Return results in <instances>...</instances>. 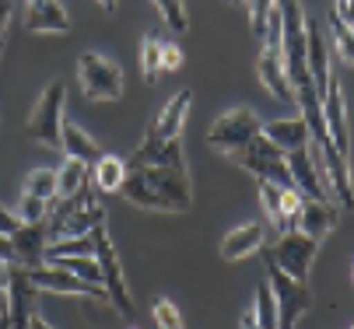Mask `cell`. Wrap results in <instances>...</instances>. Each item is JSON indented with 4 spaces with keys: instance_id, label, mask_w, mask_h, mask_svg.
Here are the masks:
<instances>
[{
    "instance_id": "6da1fadb",
    "label": "cell",
    "mask_w": 354,
    "mask_h": 329,
    "mask_svg": "<svg viewBox=\"0 0 354 329\" xmlns=\"http://www.w3.org/2000/svg\"><path fill=\"white\" fill-rule=\"evenodd\" d=\"M120 197L140 210L155 214H186L193 207V182L186 168L169 165H133Z\"/></svg>"
},
{
    "instance_id": "7a4b0ae2",
    "label": "cell",
    "mask_w": 354,
    "mask_h": 329,
    "mask_svg": "<svg viewBox=\"0 0 354 329\" xmlns=\"http://www.w3.org/2000/svg\"><path fill=\"white\" fill-rule=\"evenodd\" d=\"M98 224H106V207L98 200V190L88 182L74 197H53L46 214V235L49 242L60 239H84Z\"/></svg>"
},
{
    "instance_id": "3957f363",
    "label": "cell",
    "mask_w": 354,
    "mask_h": 329,
    "mask_svg": "<svg viewBox=\"0 0 354 329\" xmlns=\"http://www.w3.org/2000/svg\"><path fill=\"white\" fill-rule=\"evenodd\" d=\"M189 102H193V91L183 88V91H176V95L158 109V116L147 123V133H144V140H140V148L127 158L130 168H133V165H151L162 148H169L172 140H183V126H186V116H189Z\"/></svg>"
},
{
    "instance_id": "277c9868",
    "label": "cell",
    "mask_w": 354,
    "mask_h": 329,
    "mask_svg": "<svg viewBox=\"0 0 354 329\" xmlns=\"http://www.w3.org/2000/svg\"><path fill=\"white\" fill-rule=\"evenodd\" d=\"M263 263H267V288H270V295L277 301V329H298V319L313 312V291H309V284H301V280L288 277L267 252H263Z\"/></svg>"
},
{
    "instance_id": "5b68a950",
    "label": "cell",
    "mask_w": 354,
    "mask_h": 329,
    "mask_svg": "<svg viewBox=\"0 0 354 329\" xmlns=\"http://www.w3.org/2000/svg\"><path fill=\"white\" fill-rule=\"evenodd\" d=\"M64 109H67V84L49 81L28 116V133L49 151H64V123H67Z\"/></svg>"
},
{
    "instance_id": "8992f818",
    "label": "cell",
    "mask_w": 354,
    "mask_h": 329,
    "mask_svg": "<svg viewBox=\"0 0 354 329\" xmlns=\"http://www.w3.org/2000/svg\"><path fill=\"white\" fill-rule=\"evenodd\" d=\"M91 239H95V256H98V266H102V288H106V298H109L113 312L123 315V319H133V298H130V288H127L120 256H116V249H113L109 228L98 224V228L91 231Z\"/></svg>"
},
{
    "instance_id": "52a82bcc",
    "label": "cell",
    "mask_w": 354,
    "mask_h": 329,
    "mask_svg": "<svg viewBox=\"0 0 354 329\" xmlns=\"http://www.w3.org/2000/svg\"><path fill=\"white\" fill-rule=\"evenodd\" d=\"M77 81H81L84 99L91 102H116L123 95V67L102 53L77 57Z\"/></svg>"
},
{
    "instance_id": "ba28073f",
    "label": "cell",
    "mask_w": 354,
    "mask_h": 329,
    "mask_svg": "<svg viewBox=\"0 0 354 329\" xmlns=\"http://www.w3.org/2000/svg\"><path fill=\"white\" fill-rule=\"evenodd\" d=\"M235 158H239V165H242L245 172L257 175V182H277V186H284V190H295L291 168H288V154L277 151L263 133H260V137H252Z\"/></svg>"
},
{
    "instance_id": "9c48e42d",
    "label": "cell",
    "mask_w": 354,
    "mask_h": 329,
    "mask_svg": "<svg viewBox=\"0 0 354 329\" xmlns=\"http://www.w3.org/2000/svg\"><path fill=\"white\" fill-rule=\"evenodd\" d=\"M260 126L263 119L252 112V109H232L225 116H218L207 130V144L218 151V154H239L252 137H260Z\"/></svg>"
},
{
    "instance_id": "30bf717a",
    "label": "cell",
    "mask_w": 354,
    "mask_h": 329,
    "mask_svg": "<svg viewBox=\"0 0 354 329\" xmlns=\"http://www.w3.org/2000/svg\"><path fill=\"white\" fill-rule=\"evenodd\" d=\"M288 277L301 280V284H309V273H313V263H316V252H319V242L309 239V235H301L298 228L295 231H281L274 249H263Z\"/></svg>"
},
{
    "instance_id": "8fae6325",
    "label": "cell",
    "mask_w": 354,
    "mask_h": 329,
    "mask_svg": "<svg viewBox=\"0 0 354 329\" xmlns=\"http://www.w3.org/2000/svg\"><path fill=\"white\" fill-rule=\"evenodd\" d=\"M309 154L326 182L330 190V200L344 210L354 207V179H351V165H347V154H340L337 148H319V144H309Z\"/></svg>"
},
{
    "instance_id": "7c38bea8",
    "label": "cell",
    "mask_w": 354,
    "mask_h": 329,
    "mask_svg": "<svg viewBox=\"0 0 354 329\" xmlns=\"http://www.w3.org/2000/svg\"><path fill=\"white\" fill-rule=\"evenodd\" d=\"M28 280L35 284V291H53V295H81L91 301H109L102 284H91V280H81L53 263H42V266H28Z\"/></svg>"
},
{
    "instance_id": "4fadbf2b",
    "label": "cell",
    "mask_w": 354,
    "mask_h": 329,
    "mask_svg": "<svg viewBox=\"0 0 354 329\" xmlns=\"http://www.w3.org/2000/svg\"><path fill=\"white\" fill-rule=\"evenodd\" d=\"M8 319L11 329H32V315H35V284L28 280V266L15 263L11 266V280H8Z\"/></svg>"
},
{
    "instance_id": "5bb4252c",
    "label": "cell",
    "mask_w": 354,
    "mask_h": 329,
    "mask_svg": "<svg viewBox=\"0 0 354 329\" xmlns=\"http://www.w3.org/2000/svg\"><path fill=\"white\" fill-rule=\"evenodd\" d=\"M25 28L35 35H67L71 14L60 0H25Z\"/></svg>"
},
{
    "instance_id": "9a60e30c",
    "label": "cell",
    "mask_w": 354,
    "mask_h": 329,
    "mask_svg": "<svg viewBox=\"0 0 354 329\" xmlns=\"http://www.w3.org/2000/svg\"><path fill=\"white\" fill-rule=\"evenodd\" d=\"M306 35H309V53H306V60H309V77H313V88H316V95H319V102H323V95H326V88H330V77H333V70H330V39H326V28L319 25V21H306Z\"/></svg>"
},
{
    "instance_id": "2e32d148",
    "label": "cell",
    "mask_w": 354,
    "mask_h": 329,
    "mask_svg": "<svg viewBox=\"0 0 354 329\" xmlns=\"http://www.w3.org/2000/svg\"><path fill=\"white\" fill-rule=\"evenodd\" d=\"M323 119H326V133L333 140V148L340 154H351V123H347V102L344 91L337 84V77H330V88L323 95Z\"/></svg>"
},
{
    "instance_id": "e0dca14e",
    "label": "cell",
    "mask_w": 354,
    "mask_h": 329,
    "mask_svg": "<svg viewBox=\"0 0 354 329\" xmlns=\"http://www.w3.org/2000/svg\"><path fill=\"white\" fill-rule=\"evenodd\" d=\"M288 168H291V182H295V190L306 197V200H323V203H333L330 200V190H326V182L309 154V148H301V151H291L288 154Z\"/></svg>"
},
{
    "instance_id": "ac0fdd59",
    "label": "cell",
    "mask_w": 354,
    "mask_h": 329,
    "mask_svg": "<svg viewBox=\"0 0 354 329\" xmlns=\"http://www.w3.org/2000/svg\"><path fill=\"white\" fill-rule=\"evenodd\" d=\"M263 242H267V228H263L260 221H249V224L232 228L225 239H221V256H225L228 263H239V259H245V256H252V252H260Z\"/></svg>"
},
{
    "instance_id": "d6986e66",
    "label": "cell",
    "mask_w": 354,
    "mask_h": 329,
    "mask_svg": "<svg viewBox=\"0 0 354 329\" xmlns=\"http://www.w3.org/2000/svg\"><path fill=\"white\" fill-rule=\"evenodd\" d=\"M260 133L270 140L277 151H284V154L309 148V126H306V119H301V116H295V119H270V123L260 126Z\"/></svg>"
},
{
    "instance_id": "ffe728a7",
    "label": "cell",
    "mask_w": 354,
    "mask_h": 329,
    "mask_svg": "<svg viewBox=\"0 0 354 329\" xmlns=\"http://www.w3.org/2000/svg\"><path fill=\"white\" fill-rule=\"evenodd\" d=\"M15 242V252H18V263L21 266H42L46 263V249H49V235H46V221L42 224H25L11 235Z\"/></svg>"
},
{
    "instance_id": "44dd1931",
    "label": "cell",
    "mask_w": 354,
    "mask_h": 329,
    "mask_svg": "<svg viewBox=\"0 0 354 329\" xmlns=\"http://www.w3.org/2000/svg\"><path fill=\"white\" fill-rule=\"evenodd\" d=\"M337 203H323V200H301V214H298V231L309 239L323 242L337 224Z\"/></svg>"
},
{
    "instance_id": "7402d4cb",
    "label": "cell",
    "mask_w": 354,
    "mask_h": 329,
    "mask_svg": "<svg viewBox=\"0 0 354 329\" xmlns=\"http://www.w3.org/2000/svg\"><path fill=\"white\" fill-rule=\"evenodd\" d=\"M127 172L130 165L116 154H102L95 165H91V186L98 193H120L123 190V182H127Z\"/></svg>"
},
{
    "instance_id": "603a6c76",
    "label": "cell",
    "mask_w": 354,
    "mask_h": 329,
    "mask_svg": "<svg viewBox=\"0 0 354 329\" xmlns=\"http://www.w3.org/2000/svg\"><path fill=\"white\" fill-rule=\"evenodd\" d=\"M106 151L95 144V140L77 126V123H64V158H77L84 165H95Z\"/></svg>"
},
{
    "instance_id": "cb8c5ba5",
    "label": "cell",
    "mask_w": 354,
    "mask_h": 329,
    "mask_svg": "<svg viewBox=\"0 0 354 329\" xmlns=\"http://www.w3.org/2000/svg\"><path fill=\"white\" fill-rule=\"evenodd\" d=\"M326 28H330V50L344 60V63H354V25L333 8L330 14H326Z\"/></svg>"
},
{
    "instance_id": "d4e9b609",
    "label": "cell",
    "mask_w": 354,
    "mask_h": 329,
    "mask_svg": "<svg viewBox=\"0 0 354 329\" xmlns=\"http://www.w3.org/2000/svg\"><path fill=\"white\" fill-rule=\"evenodd\" d=\"M88 182H91V165L77 158H64V165L57 168V197H74Z\"/></svg>"
},
{
    "instance_id": "484cf974",
    "label": "cell",
    "mask_w": 354,
    "mask_h": 329,
    "mask_svg": "<svg viewBox=\"0 0 354 329\" xmlns=\"http://www.w3.org/2000/svg\"><path fill=\"white\" fill-rule=\"evenodd\" d=\"M140 74L147 84H155L162 74V35L158 32H147L140 42Z\"/></svg>"
},
{
    "instance_id": "4316f807",
    "label": "cell",
    "mask_w": 354,
    "mask_h": 329,
    "mask_svg": "<svg viewBox=\"0 0 354 329\" xmlns=\"http://www.w3.org/2000/svg\"><path fill=\"white\" fill-rule=\"evenodd\" d=\"M252 319H257V326L260 329H277V301H274V295H270V288H267V280L257 288V295H252Z\"/></svg>"
},
{
    "instance_id": "83f0119b",
    "label": "cell",
    "mask_w": 354,
    "mask_h": 329,
    "mask_svg": "<svg viewBox=\"0 0 354 329\" xmlns=\"http://www.w3.org/2000/svg\"><path fill=\"white\" fill-rule=\"evenodd\" d=\"M53 266L81 277V280H91V284H102V266H98V256H64V259H53Z\"/></svg>"
},
{
    "instance_id": "f1b7e54d",
    "label": "cell",
    "mask_w": 354,
    "mask_h": 329,
    "mask_svg": "<svg viewBox=\"0 0 354 329\" xmlns=\"http://www.w3.org/2000/svg\"><path fill=\"white\" fill-rule=\"evenodd\" d=\"M25 193L42 197V200H53L57 197V168H35V172H28Z\"/></svg>"
},
{
    "instance_id": "f546056e",
    "label": "cell",
    "mask_w": 354,
    "mask_h": 329,
    "mask_svg": "<svg viewBox=\"0 0 354 329\" xmlns=\"http://www.w3.org/2000/svg\"><path fill=\"white\" fill-rule=\"evenodd\" d=\"M151 315H155V326L158 329H186L183 326V312L169 298H155V301H151Z\"/></svg>"
},
{
    "instance_id": "4dcf8cb0",
    "label": "cell",
    "mask_w": 354,
    "mask_h": 329,
    "mask_svg": "<svg viewBox=\"0 0 354 329\" xmlns=\"http://www.w3.org/2000/svg\"><path fill=\"white\" fill-rule=\"evenodd\" d=\"M155 8H158V14L165 18V25H169L172 32H186V28H189V18H186V4H183V0H155Z\"/></svg>"
},
{
    "instance_id": "1f68e13d",
    "label": "cell",
    "mask_w": 354,
    "mask_h": 329,
    "mask_svg": "<svg viewBox=\"0 0 354 329\" xmlns=\"http://www.w3.org/2000/svg\"><path fill=\"white\" fill-rule=\"evenodd\" d=\"M25 224H42L46 221V214H49V200H42V197H32V193H21V203H18V210H15Z\"/></svg>"
},
{
    "instance_id": "d6a6232c",
    "label": "cell",
    "mask_w": 354,
    "mask_h": 329,
    "mask_svg": "<svg viewBox=\"0 0 354 329\" xmlns=\"http://www.w3.org/2000/svg\"><path fill=\"white\" fill-rule=\"evenodd\" d=\"M281 193H284V186H277V182H260V207H263V214L281 228Z\"/></svg>"
},
{
    "instance_id": "836d02e7",
    "label": "cell",
    "mask_w": 354,
    "mask_h": 329,
    "mask_svg": "<svg viewBox=\"0 0 354 329\" xmlns=\"http://www.w3.org/2000/svg\"><path fill=\"white\" fill-rule=\"evenodd\" d=\"M270 11H274V0H249V25H252V35L257 39H263Z\"/></svg>"
},
{
    "instance_id": "e575fe53",
    "label": "cell",
    "mask_w": 354,
    "mask_h": 329,
    "mask_svg": "<svg viewBox=\"0 0 354 329\" xmlns=\"http://www.w3.org/2000/svg\"><path fill=\"white\" fill-rule=\"evenodd\" d=\"M183 67V50L176 42L162 39V70H179Z\"/></svg>"
},
{
    "instance_id": "d590c367",
    "label": "cell",
    "mask_w": 354,
    "mask_h": 329,
    "mask_svg": "<svg viewBox=\"0 0 354 329\" xmlns=\"http://www.w3.org/2000/svg\"><path fill=\"white\" fill-rule=\"evenodd\" d=\"M18 228H21V217L8 207H0V235H15Z\"/></svg>"
},
{
    "instance_id": "8d00e7d4",
    "label": "cell",
    "mask_w": 354,
    "mask_h": 329,
    "mask_svg": "<svg viewBox=\"0 0 354 329\" xmlns=\"http://www.w3.org/2000/svg\"><path fill=\"white\" fill-rule=\"evenodd\" d=\"M0 263H18V252H15L11 235H0Z\"/></svg>"
},
{
    "instance_id": "74e56055",
    "label": "cell",
    "mask_w": 354,
    "mask_h": 329,
    "mask_svg": "<svg viewBox=\"0 0 354 329\" xmlns=\"http://www.w3.org/2000/svg\"><path fill=\"white\" fill-rule=\"evenodd\" d=\"M11 11H15V0H0V39H8V25H11Z\"/></svg>"
},
{
    "instance_id": "f35d334b",
    "label": "cell",
    "mask_w": 354,
    "mask_h": 329,
    "mask_svg": "<svg viewBox=\"0 0 354 329\" xmlns=\"http://www.w3.org/2000/svg\"><path fill=\"white\" fill-rule=\"evenodd\" d=\"M333 8H337V11H340V14H344V18L351 21V25H354V0H337Z\"/></svg>"
},
{
    "instance_id": "ab89813d",
    "label": "cell",
    "mask_w": 354,
    "mask_h": 329,
    "mask_svg": "<svg viewBox=\"0 0 354 329\" xmlns=\"http://www.w3.org/2000/svg\"><path fill=\"white\" fill-rule=\"evenodd\" d=\"M11 266H15V263H0V291H4L8 280H11Z\"/></svg>"
},
{
    "instance_id": "60d3db41",
    "label": "cell",
    "mask_w": 354,
    "mask_h": 329,
    "mask_svg": "<svg viewBox=\"0 0 354 329\" xmlns=\"http://www.w3.org/2000/svg\"><path fill=\"white\" fill-rule=\"evenodd\" d=\"M242 329H260V326H257V319H252V312H245V315H242Z\"/></svg>"
},
{
    "instance_id": "b9f144b4",
    "label": "cell",
    "mask_w": 354,
    "mask_h": 329,
    "mask_svg": "<svg viewBox=\"0 0 354 329\" xmlns=\"http://www.w3.org/2000/svg\"><path fill=\"white\" fill-rule=\"evenodd\" d=\"M32 329H53V326H49L42 315H32Z\"/></svg>"
},
{
    "instance_id": "7bdbcfd3",
    "label": "cell",
    "mask_w": 354,
    "mask_h": 329,
    "mask_svg": "<svg viewBox=\"0 0 354 329\" xmlns=\"http://www.w3.org/2000/svg\"><path fill=\"white\" fill-rule=\"evenodd\" d=\"M98 8H102V11H109V14H113V11H116V0H98Z\"/></svg>"
},
{
    "instance_id": "ee69618b",
    "label": "cell",
    "mask_w": 354,
    "mask_h": 329,
    "mask_svg": "<svg viewBox=\"0 0 354 329\" xmlns=\"http://www.w3.org/2000/svg\"><path fill=\"white\" fill-rule=\"evenodd\" d=\"M4 308H8V295H4V291H0V312H4Z\"/></svg>"
},
{
    "instance_id": "f6af8a7d",
    "label": "cell",
    "mask_w": 354,
    "mask_h": 329,
    "mask_svg": "<svg viewBox=\"0 0 354 329\" xmlns=\"http://www.w3.org/2000/svg\"><path fill=\"white\" fill-rule=\"evenodd\" d=\"M4 46H8V39H0V53H4Z\"/></svg>"
},
{
    "instance_id": "bcb514c9",
    "label": "cell",
    "mask_w": 354,
    "mask_h": 329,
    "mask_svg": "<svg viewBox=\"0 0 354 329\" xmlns=\"http://www.w3.org/2000/svg\"><path fill=\"white\" fill-rule=\"evenodd\" d=\"M351 277H354V270H351Z\"/></svg>"
},
{
    "instance_id": "7dc6e473",
    "label": "cell",
    "mask_w": 354,
    "mask_h": 329,
    "mask_svg": "<svg viewBox=\"0 0 354 329\" xmlns=\"http://www.w3.org/2000/svg\"><path fill=\"white\" fill-rule=\"evenodd\" d=\"M351 329H354V326H351Z\"/></svg>"
}]
</instances>
